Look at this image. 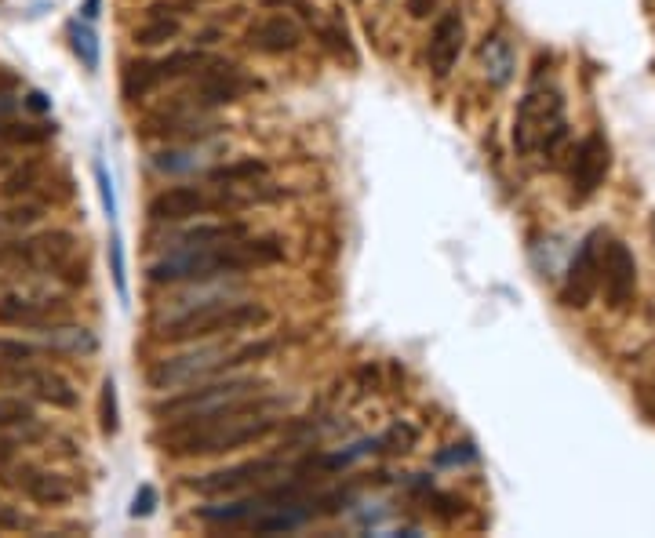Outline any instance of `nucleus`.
Wrapping results in <instances>:
<instances>
[{"label":"nucleus","mask_w":655,"mask_h":538,"mask_svg":"<svg viewBox=\"0 0 655 538\" xmlns=\"http://www.w3.org/2000/svg\"><path fill=\"white\" fill-rule=\"evenodd\" d=\"M44 339L59 353H91L95 349V339H91L88 328H59V324H51V328H44Z\"/></svg>","instance_id":"24"},{"label":"nucleus","mask_w":655,"mask_h":538,"mask_svg":"<svg viewBox=\"0 0 655 538\" xmlns=\"http://www.w3.org/2000/svg\"><path fill=\"white\" fill-rule=\"evenodd\" d=\"M15 448H19V444H15V440L0 437V462H11V459H15Z\"/></svg>","instance_id":"35"},{"label":"nucleus","mask_w":655,"mask_h":538,"mask_svg":"<svg viewBox=\"0 0 655 538\" xmlns=\"http://www.w3.org/2000/svg\"><path fill=\"white\" fill-rule=\"evenodd\" d=\"M30 106L33 110H48V99L44 95H30Z\"/></svg>","instance_id":"37"},{"label":"nucleus","mask_w":655,"mask_h":538,"mask_svg":"<svg viewBox=\"0 0 655 538\" xmlns=\"http://www.w3.org/2000/svg\"><path fill=\"white\" fill-rule=\"evenodd\" d=\"M73 48H77V55L84 59L88 70H99V40L81 22H73Z\"/></svg>","instance_id":"28"},{"label":"nucleus","mask_w":655,"mask_h":538,"mask_svg":"<svg viewBox=\"0 0 655 538\" xmlns=\"http://www.w3.org/2000/svg\"><path fill=\"white\" fill-rule=\"evenodd\" d=\"M153 502H157V491H153L150 484H142L139 495H135V506H131V517H150Z\"/></svg>","instance_id":"32"},{"label":"nucleus","mask_w":655,"mask_h":538,"mask_svg":"<svg viewBox=\"0 0 655 538\" xmlns=\"http://www.w3.org/2000/svg\"><path fill=\"white\" fill-rule=\"evenodd\" d=\"M434 8H437V0H408V15H412V19H426Z\"/></svg>","instance_id":"34"},{"label":"nucleus","mask_w":655,"mask_h":538,"mask_svg":"<svg viewBox=\"0 0 655 538\" xmlns=\"http://www.w3.org/2000/svg\"><path fill=\"white\" fill-rule=\"evenodd\" d=\"M37 219H41V208H37V204H19V208L0 211V233L30 230V226H33Z\"/></svg>","instance_id":"27"},{"label":"nucleus","mask_w":655,"mask_h":538,"mask_svg":"<svg viewBox=\"0 0 655 538\" xmlns=\"http://www.w3.org/2000/svg\"><path fill=\"white\" fill-rule=\"evenodd\" d=\"M0 382L11 389L30 393L33 400H44L51 408H73L77 404V389L62 379L59 371L37 368V364H15V368H0Z\"/></svg>","instance_id":"12"},{"label":"nucleus","mask_w":655,"mask_h":538,"mask_svg":"<svg viewBox=\"0 0 655 538\" xmlns=\"http://www.w3.org/2000/svg\"><path fill=\"white\" fill-rule=\"evenodd\" d=\"M244 40H248V48L262 51V55H288V51H295L303 44V30L288 15H266V19L248 26Z\"/></svg>","instance_id":"17"},{"label":"nucleus","mask_w":655,"mask_h":538,"mask_svg":"<svg viewBox=\"0 0 655 538\" xmlns=\"http://www.w3.org/2000/svg\"><path fill=\"white\" fill-rule=\"evenodd\" d=\"M84 15H88V19H99V0H88V4H84Z\"/></svg>","instance_id":"36"},{"label":"nucleus","mask_w":655,"mask_h":538,"mask_svg":"<svg viewBox=\"0 0 655 538\" xmlns=\"http://www.w3.org/2000/svg\"><path fill=\"white\" fill-rule=\"evenodd\" d=\"M463 37H466V30H463L459 11H444L441 19L434 22L430 44H426V62H430V70H434L437 80H444L455 70V62L463 55Z\"/></svg>","instance_id":"16"},{"label":"nucleus","mask_w":655,"mask_h":538,"mask_svg":"<svg viewBox=\"0 0 655 538\" xmlns=\"http://www.w3.org/2000/svg\"><path fill=\"white\" fill-rule=\"evenodd\" d=\"M248 88H252V80L244 77L241 66L222 59H208L201 70L193 73V84L182 99L193 102L197 110H212V106H222V102H237Z\"/></svg>","instance_id":"11"},{"label":"nucleus","mask_w":655,"mask_h":538,"mask_svg":"<svg viewBox=\"0 0 655 538\" xmlns=\"http://www.w3.org/2000/svg\"><path fill=\"white\" fill-rule=\"evenodd\" d=\"M270 324V309L262 302H237V299H215L190 306L168 317L161 328V342L172 346H190V342L222 339V335H241V331H255Z\"/></svg>","instance_id":"4"},{"label":"nucleus","mask_w":655,"mask_h":538,"mask_svg":"<svg viewBox=\"0 0 655 538\" xmlns=\"http://www.w3.org/2000/svg\"><path fill=\"white\" fill-rule=\"evenodd\" d=\"M70 317V306L48 295H4L0 299V324L8 328H51Z\"/></svg>","instance_id":"15"},{"label":"nucleus","mask_w":655,"mask_h":538,"mask_svg":"<svg viewBox=\"0 0 655 538\" xmlns=\"http://www.w3.org/2000/svg\"><path fill=\"white\" fill-rule=\"evenodd\" d=\"M157 88H161V77H157L153 59H139V62H128V66H124L121 91H124V99H128V102L146 99V95H153Z\"/></svg>","instance_id":"21"},{"label":"nucleus","mask_w":655,"mask_h":538,"mask_svg":"<svg viewBox=\"0 0 655 538\" xmlns=\"http://www.w3.org/2000/svg\"><path fill=\"white\" fill-rule=\"evenodd\" d=\"M605 233L597 230L579 244L575 259L568 262L565 284H561V306L565 309H586L594 302L601 288V255H605Z\"/></svg>","instance_id":"10"},{"label":"nucleus","mask_w":655,"mask_h":538,"mask_svg":"<svg viewBox=\"0 0 655 538\" xmlns=\"http://www.w3.org/2000/svg\"><path fill=\"white\" fill-rule=\"evenodd\" d=\"M95 179H99L102 204H106V211H110V219H113V215H117V200H113V182H110V175H106V164H102V160H95Z\"/></svg>","instance_id":"31"},{"label":"nucleus","mask_w":655,"mask_h":538,"mask_svg":"<svg viewBox=\"0 0 655 538\" xmlns=\"http://www.w3.org/2000/svg\"><path fill=\"white\" fill-rule=\"evenodd\" d=\"M284 259V248L277 240H230L219 248L204 251H172L168 259L153 262L150 280L153 284H182V280H215V277H233L244 269L273 266Z\"/></svg>","instance_id":"2"},{"label":"nucleus","mask_w":655,"mask_h":538,"mask_svg":"<svg viewBox=\"0 0 655 538\" xmlns=\"http://www.w3.org/2000/svg\"><path fill=\"white\" fill-rule=\"evenodd\" d=\"M568 139L565 99L557 88H532L517 106L514 117V146L521 153H546L557 160V150Z\"/></svg>","instance_id":"5"},{"label":"nucleus","mask_w":655,"mask_h":538,"mask_svg":"<svg viewBox=\"0 0 655 538\" xmlns=\"http://www.w3.org/2000/svg\"><path fill=\"white\" fill-rule=\"evenodd\" d=\"M37 182H41V168H37V164H26V168L15 171L0 190H4V197H19V193L37 190Z\"/></svg>","instance_id":"29"},{"label":"nucleus","mask_w":655,"mask_h":538,"mask_svg":"<svg viewBox=\"0 0 655 538\" xmlns=\"http://www.w3.org/2000/svg\"><path fill=\"white\" fill-rule=\"evenodd\" d=\"M277 408H284V400L266 393L226 400L219 408L168 419V429L157 433V444L175 459H204V455L252 448L281 426Z\"/></svg>","instance_id":"1"},{"label":"nucleus","mask_w":655,"mask_h":538,"mask_svg":"<svg viewBox=\"0 0 655 538\" xmlns=\"http://www.w3.org/2000/svg\"><path fill=\"white\" fill-rule=\"evenodd\" d=\"M193 346V342H190ZM273 342H252V346H226V342H212L204 339V346H193L186 353H175V357L157 360L146 375L153 389H179V386H193V382H204L212 375H226L230 368H244V364H255V360L270 357Z\"/></svg>","instance_id":"3"},{"label":"nucleus","mask_w":655,"mask_h":538,"mask_svg":"<svg viewBox=\"0 0 655 538\" xmlns=\"http://www.w3.org/2000/svg\"><path fill=\"white\" fill-rule=\"evenodd\" d=\"M270 168L262 164V160L248 157V160H237V164H226V168L212 171V182H222V190H233V186H241V182H255V179H266Z\"/></svg>","instance_id":"23"},{"label":"nucleus","mask_w":655,"mask_h":538,"mask_svg":"<svg viewBox=\"0 0 655 538\" xmlns=\"http://www.w3.org/2000/svg\"><path fill=\"white\" fill-rule=\"evenodd\" d=\"M37 422V408L26 397H0V429H22Z\"/></svg>","instance_id":"25"},{"label":"nucleus","mask_w":655,"mask_h":538,"mask_svg":"<svg viewBox=\"0 0 655 538\" xmlns=\"http://www.w3.org/2000/svg\"><path fill=\"white\" fill-rule=\"evenodd\" d=\"M288 473V462L284 459H252V462H237V466L215 469V473H204V477L190 480V491L204 495V499H219V495H241V491H255L273 484L277 477Z\"/></svg>","instance_id":"8"},{"label":"nucleus","mask_w":655,"mask_h":538,"mask_svg":"<svg viewBox=\"0 0 655 538\" xmlns=\"http://www.w3.org/2000/svg\"><path fill=\"white\" fill-rule=\"evenodd\" d=\"M248 204V197L237 193H204L201 186H168L150 200L153 222H186L208 211H237Z\"/></svg>","instance_id":"9"},{"label":"nucleus","mask_w":655,"mask_h":538,"mask_svg":"<svg viewBox=\"0 0 655 538\" xmlns=\"http://www.w3.org/2000/svg\"><path fill=\"white\" fill-rule=\"evenodd\" d=\"M15 488L26 495V499L41 502V506H62V502L73 499V488L70 480L59 477V473H51V469H37V466H22L11 480Z\"/></svg>","instance_id":"19"},{"label":"nucleus","mask_w":655,"mask_h":538,"mask_svg":"<svg viewBox=\"0 0 655 538\" xmlns=\"http://www.w3.org/2000/svg\"><path fill=\"white\" fill-rule=\"evenodd\" d=\"M117 386H113L110 379L102 382V429L106 433H117Z\"/></svg>","instance_id":"30"},{"label":"nucleus","mask_w":655,"mask_h":538,"mask_svg":"<svg viewBox=\"0 0 655 538\" xmlns=\"http://www.w3.org/2000/svg\"><path fill=\"white\" fill-rule=\"evenodd\" d=\"M270 382L266 379H252V375H244V379H219V382H193V389L179 393V397H168L157 404V419H182V415H193V411H208V408H219L226 400H237V397H252V393H266Z\"/></svg>","instance_id":"7"},{"label":"nucleus","mask_w":655,"mask_h":538,"mask_svg":"<svg viewBox=\"0 0 655 538\" xmlns=\"http://www.w3.org/2000/svg\"><path fill=\"white\" fill-rule=\"evenodd\" d=\"M182 33V22L175 15H161V8H150V22L135 30V44L142 48H157V44H168Z\"/></svg>","instance_id":"22"},{"label":"nucleus","mask_w":655,"mask_h":538,"mask_svg":"<svg viewBox=\"0 0 655 538\" xmlns=\"http://www.w3.org/2000/svg\"><path fill=\"white\" fill-rule=\"evenodd\" d=\"M481 62H484L488 80H492L495 88H503L506 80L514 77V48H510V40L492 33V37L481 44Z\"/></svg>","instance_id":"20"},{"label":"nucleus","mask_w":655,"mask_h":538,"mask_svg":"<svg viewBox=\"0 0 655 538\" xmlns=\"http://www.w3.org/2000/svg\"><path fill=\"white\" fill-rule=\"evenodd\" d=\"M601 284H605V299L615 313L630 309L637 291V262L634 251L623 240H605V255H601Z\"/></svg>","instance_id":"14"},{"label":"nucleus","mask_w":655,"mask_h":538,"mask_svg":"<svg viewBox=\"0 0 655 538\" xmlns=\"http://www.w3.org/2000/svg\"><path fill=\"white\" fill-rule=\"evenodd\" d=\"M73 255H77V237L66 230H51V233H37V237L0 244V262L15 269L59 273V269L73 266Z\"/></svg>","instance_id":"6"},{"label":"nucleus","mask_w":655,"mask_h":538,"mask_svg":"<svg viewBox=\"0 0 655 538\" xmlns=\"http://www.w3.org/2000/svg\"><path fill=\"white\" fill-rule=\"evenodd\" d=\"M44 349L33 346V342H19V339H0V368H15V364H33L41 357Z\"/></svg>","instance_id":"26"},{"label":"nucleus","mask_w":655,"mask_h":538,"mask_svg":"<svg viewBox=\"0 0 655 538\" xmlns=\"http://www.w3.org/2000/svg\"><path fill=\"white\" fill-rule=\"evenodd\" d=\"M248 237V226L244 222H201V226H190V230L172 233L164 237L168 251H204V248H219V244H230V240Z\"/></svg>","instance_id":"18"},{"label":"nucleus","mask_w":655,"mask_h":538,"mask_svg":"<svg viewBox=\"0 0 655 538\" xmlns=\"http://www.w3.org/2000/svg\"><path fill=\"white\" fill-rule=\"evenodd\" d=\"M113 280H117V291L121 299H128V284H124V255H121V240H113Z\"/></svg>","instance_id":"33"},{"label":"nucleus","mask_w":655,"mask_h":538,"mask_svg":"<svg viewBox=\"0 0 655 538\" xmlns=\"http://www.w3.org/2000/svg\"><path fill=\"white\" fill-rule=\"evenodd\" d=\"M608 168H612V150H608V142L601 139V135H586V139L575 146L572 168H568L575 204H583V200H590L601 190V182L608 179Z\"/></svg>","instance_id":"13"}]
</instances>
